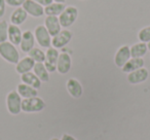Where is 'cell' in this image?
<instances>
[{
	"instance_id": "obj_1",
	"label": "cell",
	"mask_w": 150,
	"mask_h": 140,
	"mask_svg": "<svg viewBox=\"0 0 150 140\" xmlns=\"http://www.w3.org/2000/svg\"><path fill=\"white\" fill-rule=\"evenodd\" d=\"M0 57L11 64H18L20 61V54L15 44L9 41L0 43Z\"/></svg>"
},
{
	"instance_id": "obj_2",
	"label": "cell",
	"mask_w": 150,
	"mask_h": 140,
	"mask_svg": "<svg viewBox=\"0 0 150 140\" xmlns=\"http://www.w3.org/2000/svg\"><path fill=\"white\" fill-rule=\"evenodd\" d=\"M45 106L46 104L44 100H42L38 96L23 99V101H22V111L26 113L40 112L45 108Z\"/></svg>"
},
{
	"instance_id": "obj_3",
	"label": "cell",
	"mask_w": 150,
	"mask_h": 140,
	"mask_svg": "<svg viewBox=\"0 0 150 140\" xmlns=\"http://www.w3.org/2000/svg\"><path fill=\"white\" fill-rule=\"evenodd\" d=\"M77 18H78V9L75 6L69 5V6L65 7V9L62 11V14L59 16V21H60L61 26L67 29V28L72 26L76 22Z\"/></svg>"
},
{
	"instance_id": "obj_4",
	"label": "cell",
	"mask_w": 150,
	"mask_h": 140,
	"mask_svg": "<svg viewBox=\"0 0 150 140\" xmlns=\"http://www.w3.org/2000/svg\"><path fill=\"white\" fill-rule=\"evenodd\" d=\"M22 97L17 91H11L6 96V108L13 115H18L22 111Z\"/></svg>"
},
{
	"instance_id": "obj_5",
	"label": "cell",
	"mask_w": 150,
	"mask_h": 140,
	"mask_svg": "<svg viewBox=\"0 0 150 140\" xmlns=\"http://www.w3.org/2000/svg\"><path fill=\"white\" fill-rule=\"evenodd\" d=\"M35 40L41 48H48L52 45V36L48 33L47 29L44 25H39L34 30Z\"/></svg>"
},
{
	"instance_id": "obj_6",
	"label": "cell",
	"mask_w": 150,
	"mask_h": 140,
	"mask_svg": "<svg viewBox=\"0 0 150 140\" xmlns=\"http://www.w3.org/2000/svg\"><path fill=\"white\" fill-rule=\"evenodd\" d=\"M72 39V32L68 29L61 30L60 33L52 38V45L54 48H63Z\"/></svg>"
},
{
	"instance_id": "obj_7",
	"label": "cell",
	"mask_w": 150,
	"mask_h": 140,
	"mask_svg": "<svg viewBox=\"0 0 150 140\" xmlns=\"http://www.w3.org/2000/svg\"><path fill=\"white\" fill-rule=\"evenodd\" d=\"M59 50L54 48H48L45 53V60L43 64L50 73L57 71V63L59 59Z\"/></svg>"
},
{
	"instance_id": "obj_8",
	"label": "cell",
	"mask_w": 150,
	"mask_h": 140,
	"mask_svg": "<svg viewBox=\"0 0 150 140\" xmlns=\"http://www.w3.org/2000/svg\"><path fill=\"white\" fill-rule=\"evenodd\" d=\"M22 7L25 9L28 15L33 18H40L44 15V7L34 0H26Z\"/></svg>"
},
{
	"instance_id": "obj_9",
	"label": "cell",
	"mask_w": 150,
	"mask_h": 140,
	"mask_svg": "<svg viewBox=\"0 0 150 140\" xmlns=\"http://www.w3.org/2000/svg\"><path fill=\"white\" fill-rule=\"evenodd\" d=\"M66 89L69 95L75 99L80 98L83 95V87L76 78H69L66 82Z\"/></svg>"
},
{
	"instance_id": "obj_10",
	"label": "cell",
	"mask_w": 150,
	"mask_h": 140,
	"mask_svg": "<svg viewBox=\"0 0 150 140\" xmlns=\"http://www.w3.org/2000/svg\"><path fill=\"white\" fill-rule=\"evenodd\" d=\"M149 77V71L148 69H146L145 67L135 70V71L131 72L127 74V82L131 85H139L142 82H146L147 78Z\"/></svg>"
},
{
	"instance_id": "obj_11",
	"label": "cell",
	"mask_w": 150,
	"mask_h": 140,
	"mask_svg": "<svg viewBox=\"0 0 150 140\" xmlns=\"http://www.w3.org/2000/svg\"><path fill=\"white\" fill-rule=\"evenodd\" d=\"M132 58L131 48L129 45H122L117 50L116 54L114 56V63L117 67L122 68L125 64Z\"/></svg>"
},
{
	"instance_id": "obj_12",
	"label": "cell",
	"mask_w": 150,
	"mask_h": 140,
	"mask_svg": "<svg viewBox=\"0 0 150 140\" xmlns=\"http://www.w3.org/2000/svg\"><path fill=\"white\" fill-rule=\"evenodd\" d=\"M72 66L71 56L68 53H61L59 55L58 63H57V71L60 74H66L70 71Z\"/></svg>"
},
{
	"instance_id": "obj_13",
	"label": "cell",
	"mask_w": 150,
	"mask_h": 140,
	"mask_svg": "<svg viewBox=\"0 0 150 140\" xmlns=\"http://www.w3.org/2000/svg\"><path fill=\"white\" fill-rule=\"evenodd\" d=\"M44 26L47 29L48 33L50 34L52 37L56 36L57 34L60 33L62 29V26L59 21V17H54V16H47L44 20Z\"/></svg>"
},
{
	"instance_id": "obj_14",
	"label": "cell",
	"mask_w": 150,
	"mask_h": 140,
	"mask_svg": "<svg viewBox=\"0 0 150 140\" xmlns=\"http://www.w3.org/2000/svg\"><path fill=\"white\" fill-rule=\"evenodd\" d=\"M34 44H35V36H34L33 32L30 30L23 32L21 43H20V48H21L22 52L29 53L34 48Z\"/></svg>"
},
{
	"instance_id": "obj_15",
	"label": "cell",
	"mask_w": 150,
	"mask_h": 140,
	"mask_svg": "<svg viewBox=\"0 0 150 140\" xmlns=\"http://www.w3.org/2000/svg\"><path fill=\"white\" fill-rule=\"evenodd\" d=\"M34 65H35V61L32 58H30L29 56H27L18 62V64L16 65V71L19 74L27 73V72L33 70Z\"/></svg>"
},
{
	"instance_id": "obj_16",
	"label": "cell",
	"mask_w": 150,
	"mask_h": 140,
	"mask_svg": "<svg viewBox=\"0 0 150 140\" xmlns=\"http://www.w3.org/2000/svg\"><path fill=\"white\" fill-rule=\"evenodd\" d=\"M144 64H145V61H144L143 58H131L125 63V66L121 68V70L125 73L129 74L131 72L135 71V70H138V69L144 67Z\"/></svg>"
},
{
	"instance_id": "obj_17",
	"label": "cell",
	"mask_w": 150,
	"mask_h": 140,
	"mask_svg": "<svg viewBox=\"0 0 150 140\" xmlns=\"http://www.w3.org/2000/svg\"><path fill=\"white\" fill-rule=\"evenodd\" d=\"M23 36V32L17 25H8V41L15 45H20Z\"/></svg>"
},
{
	"instance_id": "obj_18",
	"label": "cell",
	"mask_w": 150,
	"mask_h": 140,
	"mask_svg": "<svg viewBox=\"0 0 150 140\" xmlns=\"http://www.w3.org/2000/svg\"><path fill=\"white\" fill-rule=\"evenodd\" d=\"M17 92L19 93V95L24 99L27 98H32V97H36L38 95V91L36 89H34L33 87L26 85L24 82L18 85L17 87Z\"/></svg>"
},
{
	"instance_id": "obj_19",
	"label": "cell",
	"mask_w": 150,
	"mask_h": 140,
	"mask_svg": "<svg viewBox=\"0 0 150 140\" xmlns=\"http://www.w3.org/2000/svg\"><path fill=\"white\" fill-rule=\"evenodd\" d=\"M28 18V14L26 13V11L23 7H17V9L13 11L11 16V22L13 25L20 26L22 24H24L26 22Z\"/></svg>"
},
{
	"instance_id": "obj_20",
	"label": "cell",
	"mask_w": 150,
	"mask_h": 140,
	"mask_svg": "<svg viewBox=\"0 0 150 140\" xmlns=\"http://www.w3.org/2000/svg\"><path fill=\"white\" fill-rule=\"evenodd\" d=\"M21 80H22V82L33 87V88L36 89V90L40 89L41 84H42L41 80L34 74V72H31V71L27 72V73L21 74Z\"/></svg>"
},
{
	"instance_id": "obj_21",
	"label": "cell",
	"mask_w": 150,
	"mask_h": 140,
	"mask_svg": "<svg viewBox=\"0 0 150 140\" xmlns=\"http://www.w3.org/2000/svg\"><path fill=\"white\" fill-rule=\"evenodd\" d=\"M129 48H131L132 58H143L148 52L147 43L145 42H138L129 46Z\"/></svg>"
},
{
	"instance_id": "obj_22",
	"label": "cell",
	"mask_w": 150,
	"mask_h": 140,
	"mask_svg": "<svg viewBox=\"0 0 150 140\" xmlns=\"http://www.w3.org/2000/svg\"><path fill=\"white\" fill-rule=\"evenodd\" d=\"M34 74L41 80L42 82H47L50 80V72L43 63H35L34 65Z\"/></svg>"
},
{
	"instance_id": "obj_23",
	"label": "cell",
	"mask_w": 150,
	"mask_h": 140,
	"mask_svg": "<svg viewBox=\"0 0 150 140\" xmlns=\"http://www.w3.org/2000/svg\"><path fill=\"white\" fill-rule=\"evenodd\" d=\"M66 5L65 3L52 2L50 5L44 7V14L46 16H54V17H59L62 14V11L65 9Z\"/></svg>"
},
{
	"instance_id": "obj_24",
	"label": "cell",
	"mask_w": 150,
	"mask_h": 140,
	"mask_svg": "<svg viewBox=\"0 0 150 140\" xmlns=\"http://www.w3.org/2000/svg\"><path fill=\"white\" fill-rule=\"evenodd\" d=\"M28 56L33 59L35 63H43L45 60V53L40 48H35V46L28 53Z\"/></svg>"
},
{
	"instance_id": "obj_25",
	"label": "cell",
	"mask_w": 150,
	"mask_h": 140,
	"mask_svg": "<svg viewBox=\"0 0 150 140\" xmlns=\"http://www.w3.org/2000/svg\"><path fill=\"white\" fill-rule=\"evenodd\" d=\"M8 40V24L5 20L0 21V43Z\"/></svg>"
},
{
	"instance_id": "obj_26",
	"label": "cell",
	"mask_w": 150,
	"mask_h": 140,
	"mask_svg": "<svg viewBox=\"0 0 150 140\" xmlns=\"http://www.w3.org/2000/svg\"><path fill=\"white\" fill-rule=\"evenodd\" d=\"M138 38H139L140 42H145V43L150 42V26L142 28L138 33Z\"/></svg>"
},
{
	"instance_id": "obj_27",
	"label": "cell",
	"mask_w": 150,
	"mask_h": 140,
	"mask_svg": "<svg viewBox=\"0 0 150 140\" xmlns=\"http://www.w3.org/2000/svg\"><path fill=\"white\" fill-rule=\"evenodd\" d=\"M26 0H5V2H6L7 5L9 6H13V7H21L23 6L24 2H25Z\"/></svg>"
},
{
	"instance_id": "obj_28",
	"label": "cell",
	"mask_w": 150,
	"mask_h": 140,
	"mask_svg": "<svg viewBox=\"0 0 150 140\" xmlns=\"http://www.w3.org/2000/svg\"><path fill=\"white\" fill-rule=\"evenodd\" d=\"M5 9H6V2H5V0H0V19L4 16Z\"/></svg>"
},
{
	"instance_id": "obj_29",
	"label": "cell",
	"mask_w": 150,
	"mask_h": 140,
	"mask_svg": "<svg viewBox=\"0 0 150 140\" xmlns=\"http://www.w3.org/2000/svg\"><path fill=\"white\" fill-rule=\"evenodd\" d=\"M34 1H36L37 3H39V4H41L43 7L47 6V5H50V3H52L54 1L52 0H34Z\"/></svg>"
},
{
	"instance_id": "obj_30",
	"label": "cell",
	"mask_w": 150,
	"mask_h": 140,
	"mask_svg": "<svg viewBox=\"0 0 150 140\" xmlns=\"http://www.w3.org/2000/svg\"><path fill=\"white\" fill-rule=\"evenodd\" d=\"M61 140H77V139L75 137H73L72 135H70V134H63Z\"/></svg>"
},
{
	"instance_id": "obj_31",
	"label": "cell",
	"mask_w": 150,
	"mask_h": 140,
	"mask_svg": "<svg viewBox=\"0 0 150 140\" xmlns=\"http://www.w3.org/2000/svg\"><path fill=\"white\" fill-rule=\"evenodd\" d=\"M54 2H59V3H65L66 0H52Z\"/></svg>"
},
{
	"instance_id": "obj_32",
	"label": "cell",
	"mask_w": 150,
	"mask_h": 140,
	"mask_svg": "<svg viewBox=\"0 0 150 140\" xmlns=\"http://www.w3.org/2000/svg\"><path fill=\"white\" fill-rule=\"evenodd\" d=\"M147 48H148V50L150 52V42H148L147 43Z\"/></svg>"
},
{
	"instance_id": "obj_33",
	"label": "cell",
	"mask_w": 150,
	"mask_h": 140,
	"mask_svg": "<svg viewBox=\"0 0 150 140\" xmlns=\"http://www.w3.org/2000/svg\"><path fill=\"white\" fill-rule=\"evenodd\" d=\"M50 140H61V139H59V138H57V137H54V138H52Z\"/></svg>"
}]
</instances>
